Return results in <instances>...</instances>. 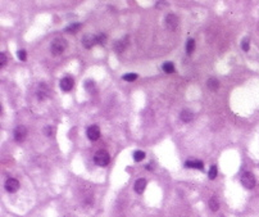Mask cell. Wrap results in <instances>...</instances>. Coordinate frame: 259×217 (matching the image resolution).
<instances>
[{"label": "cell", "mask_w": 259, "mask_h": 217, "mask_svg": "<svg viewBox=\"0 0 259 217\" xmlns=\"http://www.w3.org/2000/svg\"><path fill=\"white\" fill-rule=\"evenodd\" d=\"M67 48V41L64 40L63 37H56L52 41V53L54 55H60L64 50Z\"/></svg>", "instance_id": "obj_1"}, {"label": "cell", "mask_w": 259, "mask_h": 217, "mask_svg": "<svg viewBox=\"0 0 259 217\" xmlns=\"http://www.w3.org/2000/svg\"><path fill=\"white\" fill-rule=\"evenodd\" d=\"M110 161V157L109 154H108V152L103 150V149H100L98 150L95 156H94V162L98 164V166H102V167H104V166H106L108 163H109Z\"/></svg>", "instance_id": "obj_2"}, {"label": "cell", "mask_w": 259, "mask_h": 217, "mask_svg": "<svg viewBox=\"0 0 259 217\" xmlns=\"http://www.w3.org/2000/svg\"><path fill=\"white\" fill-rule=\"evenodd\" d=\"M241 184L245 186L246 189H253L257 184L254 175L251 172H244L242 176H241Z\"/></svg>", "instance_id": "obj_3"}, {"label": "cell", "mask_w": 259, "mask_h": 217, "mask_svg": "<svg viewBox=\"0 0 259 217\" xmlns=\"http://www.w3.org/2000/svg\"><path fill=\"white\" fill-rule=\"evenodd\" d=\"M98 44V40H96V35H92V34H86L83 37H82V45L86 49H91L94 45Z\"/></svg>", "instance_id": "obj_4"}, {"label": "cell", "mask_w": 259, "mask_h": 217, "mask_svg": "<svg viewBox=\"0 0 259 217\" xmlns=\"http://www.w3.org/2000/svg\"><path fill=\"white\" fill-rule=\"evenodd\" d=\"M26 136H27L26 126H22V125L17 126L16 130H14V140H16L17 143H21V141H23L26 139Z\"/></svg>", "instance_id": "obj_5"}, {"label": "cell", "mask_w": 259, "mask_h": 217, "mask_svg": "<svg viewBox=\"0 0 259 217\" xmlns=\"http://www.w3.org/2000/svg\"><path fill=\"white\" fill-rule=\"evenodd\" d=\"M178 23H180L178 17L175 16V14H168L167 18H165V26H167L168 30H171V31H175L178 27Z\"/></svg>", "instance_id": "obj_6"}, {"label": "cell", "mask_w": 259, "mask_h": 217, "mask_svg": "<svg viewBox=\"0 0 259 217\" xmlns=\"http://www.w3.org/2000/svg\"><path fill=\"white\" fill-rule=\"evenodd\" d=\"M86 134H87V137L90 140L95 141V140H98L100 137V128H99L98 125H92V126H90L87 128V132H86Z\"/></svg>", "instance_id": "obj_7"}, {"label": "cell", "mask_w": 259, "mask_h": 217, "mask_svg": "<svg viewBox=\"0 0 259 217\" xmlns=\"http://www.w3.org/2000/svg\"><path fill=\"white\" fill-rule=\"evenodd\" d=\"M19 189V183L16 179H8L5 181V190L9 193H16Z\"/></svg>", "instance_id": "obj_8"}, {"label": "cell", "mask_w": 259, "mask_h": 217, "mask_svg": "<svg viewBox=\"0 0 259 217\" xmlns=\"http://www.w3.org/2000/svg\"><path fill=\"white\" fill-rule=\"evenodd\" d=\"M59 85H60V89H62L63 91H69V90H72V88H73L75 81H73V78H72V77L67 76V77L62 78Z\"/></svg>", "instance_id": "obj_9"}, {"label": "cell", "mask_w": 259, "mask_h": 217, "mask_svg": "<svg viewBox=\"0 0 259 217\" xmlns=\"http://www.w3.org/2000/svg\"><path fill=\"white\" fill-rule=\"evenodd\" d=\"M127 44H128V36H125V37H122L121 40H118L116 44H114V50H116L117 53H122L126 49Z\"/></svg>", "instance_id": "obj_10"}, {"label": "cell", "mask_w": 259, "mask_h": 217, "mask_svg": "<svg viewBox=\"0 0 259 217\" xmlns=\"http://www.w3.org/2000/svg\"><path fill=\"white\" fill-rule=\"evenodd\" d=\"M145 187H146V180H145V179H139V180H136L135 186H133V189H135L136 193H137V194H142L144 190H145Z\"/></svg>", "instance_id": "obj_11"}, {"label": "cell", "mask_w": 259, "mask_h": 217, "mask_svg": "<svg viewBox=\"0 0 259 217\" xmlns=\"http://www.w3.org/2000/svg\"><path fill=\"white\" fill-rule=\"evenodd\" d=\"M37 97H39L40 100H44L48 97V86L45 84H40L39 91H37Z\"/></svg>", "instance_id": "obj_12"}, {"label": "cell", "mask_w": 259, "mask_h": 217, "mask_svg": "<svg viewBox=\"0 0 259 217\" xmlns=\"http://www.w3.org/2000/svg\"><path fill=\"white\" fill-rule=\"evenodd\" d=\"M186 167H189V168H198V170H203V162L201 161H187L185 163Z\"/></svg>", "instance_id": "obj_13"}, {"label": "cell", "mask_w": 259, "mask_h": 217, "mask_svg": "<svg viewBox=\"0 0 259 217\" xmlns=\"http://www.w3.org/2000/svg\"><path fill=\"white\" fill-rule=\"evenodd\" d=\"M192 118H194V113L190 109H184L181 112V120L184 122H190L192 121Z\"/></svg>", "instance_id": "obj_14"}, {"label": "cell", "mask_w": 259, "mask_h": 217, "mask_svg": "<svg viewBox=\"0 0 259 217\" xmlns=\"http://www.w3.org/2000/svg\"><path fill=\"white\" fill-rule=\"evenodd\" d=\"M207 85H208V88H209L212 91H215V90H218V88H219V81L215 77H212V78L208 80Z\"/></svg>", "instance_id": "obj_15"}, {"label": "cell", "mask_w": 259, "mask_h": 217, "mask_svg": "<svg viewBox=\"0 0 259 217\" xmlns=\"http://www.w3.org/2000/svg\"><path fill=\"white\" fill-rule=\"evenodd\" d=\"M162 68H163V71L165 72V73H173V72H175V64L172 62H165V63H163Z\"/></svg>", "instance_id": "obj_16"}, {"label": "cell", "mask_w": 259, "mask_h": 217, "mask_svg": "<svg viewBox=\"0 0 259 217\" xmlns=\"http://www.w3.org/2000/svg\"><path fill=\"white\" fill-rule=\"evenodd\" d=\"M209 208L212 209L213 212H215V211H218V209H219V202H218V199L215 197H212L209 199Z\"/></svg>", "instance_id": "obj_17"}, {"label": "cell", "mask_w": 259, "mask_h": 217, "mask_svg": "<svg viewBox=\"0 0 259 217\" xmlns=\"http://www.w3.org/2000/svg\"><path fill=\"white\" fill-rule=\"evenodd\" d=\"M194 49H195V40L189 39L187 44H186V52H187V54H191L194 52Z\"/></svg>", "instance_id": "obj_18"}, {"label": "cell", "mask_w": 259, "mask_h": 217, "mask_svg": "<svg viewBox=\"0 0 259 217\" xmlns=\"http://www.w3.org/2000/svg\"><path fill=\"white\" fill-rule=\"evenodd\" d=\"M80 28H81V23H72V25H69V26L66 28V31L75 34V32H77L78 30H80Z\"/></svg>", "instance_id": "obj_19"}, {"label": "cell", "mask_w": 259, "mask_h": 217, "mask_svg": "<svg viewBox=\"0 0 259 217\" xmlns=\"http://www.w3.org/2000/svg\"><path fill=\"white\" fill-rule=\"evenodd\" d=\"M144 158H145V153H144L142 150H136L135 153H133V160H135L136 162L142 161Z\"/></svg>", "instance_id": "obj_20"}, {"label": "cell", "mask_w": 259, "mask_h": 217, "mask_svg": "<svg viewBox=\"0 0 259 217\" xmlns=\"http://www.w3.org/2000/svg\"><path fill=\"white\" fill-rule=\"evenodd\" d=\"M85 88H86V90H87L89 93H92L95 90V82L92 80H87L85 82Z\"/></svg>", "instance_id": "obj_21"}, {"label": "cell", "mask_w": 259, "mask_h": 217, "mask_svg": "<svg viewBox=\"0 0 259 217\" xmlns=\"http://www.w3.org/2000/svg\"><path fill=\"white\" fill-rule=\"evenodd\" d=\"M96 40H98V44L104 45L105 42H106V35H105V34H103V32L98 34V35H96Z\"/></svg>", "instance_id": "obj_22"}, {"label": "cell", "mask_w": 259, "mask_h": 217, "mask_svg": "<svg viewBox=\"0 0 259 217\" xmlns=\"http://www.w3.org/2000/svg\"><path fill=\"white\" fill-rule=\"evenodd\" d=\"M217 166H211V170H209V173H208V176H209L211 180H214L215 177H217Z\"/></svg>", "instance_id": "obj_23"}, {"label": "cell", "mask_w": 259, "mask_h": 217, "mask_svg": "<svg viewBox=\"0 0 259 217\" xmlns=\"http://www.w3.org/2000/svg\"><path fill=\"white\" fill-rule=\"evenodd\" d=\"M136 78H137V75H136V73H126L123 76V80L125 81H135Z\"/></svg>", "instance_id": "obj_24"}, {"label": "cell", "mask_w": 259, "mask_h": 217, "mask_svg": "<svg viewBox=\"0 0 259 217\" xmlns=\"http://www.w3.org/2000/svg\"><path fill=\"white\" fill-rule=\"evenodd\" d=\"M241 48H242L244 52H248V50H249V39H244V40H242Z\"/></svg>", "instance_id": "obj_25"}, {"label": "cell", "mask_w": 259, "mask_h": 217, "mask_svg": "<svg viewBox=\"0 0 259 217\" xmlns=\"http://www.w3.org/2000/svg\"><path fill=\"white\" fill-rule=\"evenodd\" d=\"M44 132H45L46 136H52L53 132H54V128H53L52 126H46V127L44 128Z\"/></svg>", "instance_id": "obj_26"}, {"label": "cell", "mask_w": 259, "mask_h": 217, "mask_svg": "<svg viewBox=\"0 0 259 217\" xmlns=\"http://www.w3.org/2000/svg\"><path fill=\"white\" fill-rule=\"evenodd\" d=\"M6 64V55L5 53H2L0 54V67H4Z\"/></svg>", "instance_id": "obj_27"}, {"label": "cell", "mask_w": 259, "mask_h": 217, "mask_svg": "<svg viewBox=\"0 0 259 217\" xmlns=\"http://www.w3.org/2000/svg\"><path fill=\"white\" fill-rule=\"evenodd\" d=\"M18 58L21 61H26V58H27V55H26V50H18Z\"/></svg>", "instance_id": "obj_28"}]
</instances>
